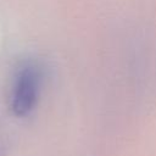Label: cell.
I'll return each instance as SVG.
<instances>
[{"label": "cell", "instance_id": "cell-1", "mask_svg": "<svg viewBox=\"0 0 156 156\" xmlns=\"http://www.w3.org/2000/svg\"><path fill=\"white\" fill-rule=\"evenodd\" d=\"M40 84V67L37 63L23 66L17 76L12 95V110L17 116H26L34 108L38 101Z\"/></svg>", "mask_w": 156, "mask_h": 156}]
</instances>
